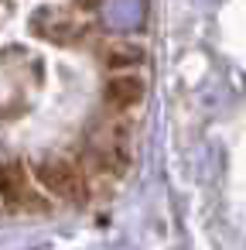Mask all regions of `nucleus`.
Returning a JSON list of instances; mask_svg holds the SVG:
<instances>
[{
    "mask_svg": "<svg viewBox=\"0 0 246 250\" xmlns=\"http://www.w3.org/2000/svg\"><path fill=\"white\" fill-rule=\"evenodd\" d=\"M45 192L35 188V178L24 165H0V206L7 212H41Z\"/></svg>",
    "mask_w": 246,
    "mask_h": 250,
    "instance_id": "f03ea898",
    "label": "nucleus"
},
{
    "mask_svg": "<svg viewBox=\"0 0 246 250\" xmlns=\"http://www.w3.org/2000/svg\"><path fill=\"white\" fill-rule=\"evenodd\" d=\"M147 96V83L137 69H127V72H113L103 86V103L106 110L113 113H133Z\"/></svg>",
    "mask_w": 246,
    "mask_h": 250,
    "instance_id": "7ed1b4c3",
    "label": "nucleus"
},
{
    "mask_svg": "<svg viewBox=\"0 0 246 250\" xmlns=\"http://www.w3.org/2000/svg\"><path fill=\"white\" fill-rule=\"evenodd\" d=\"M31 178L52 199H62V202H86V199H93V182H89V171H86L82 161H69V158L48 154V158H38L31 165Z\"/></svg>",
    "mask_w": 246,
    "mask_h": 250,
    "instance_id": "f257e3e1",
    "label": "nucleus"
},
{
    "mask_svg": "<svg viewBox=\"0 0 246 250\" xmlns=\"http://www.w3.org/2000/svg\"><path fill=\"white\" fill-rule=\"evenodd\" d=\"M103 55V65L110 72H127V69H140L147 62V48L140 42H130V38H113L99 48Z\"/></svg>",
    "mask_w": 246,
    "mask_h": 250,
    "instance_id": "20e7f679",
    "label": "nucleus"
}]
</instances>
